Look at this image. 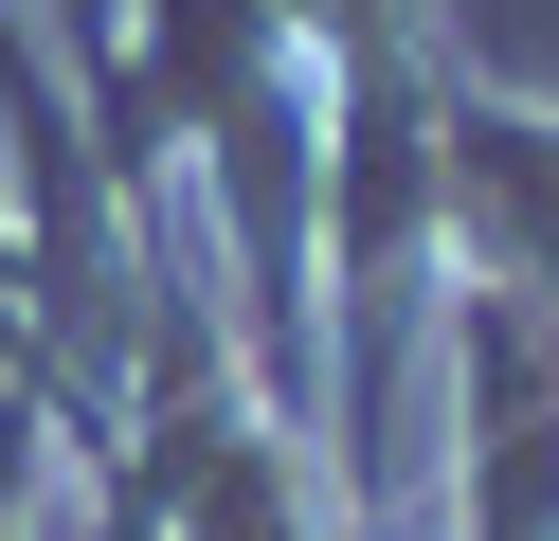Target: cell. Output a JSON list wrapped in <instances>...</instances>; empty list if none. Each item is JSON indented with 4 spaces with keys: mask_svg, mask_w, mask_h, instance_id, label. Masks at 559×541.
Here are the masks:
<instances>
[{
    "mask_svg": "<svg viewBox=\"0 0 559 541\" xmlns=\"http://www.w3.org/2000/svg\"><path fill=\"white\" fill-rule=\"evenodd\" d=\"M433 235L469 307L559 325V91H506V72L433 91Z\"/></svg>",
    "mask_w": 559,
    "mask_h": 541,
    "instance_id": "obj_1",
    "label": "cell"
},
{
    "mask_svg": "<svg viewBox=\"0 0 559 541\" xmlns=\"http://www.w3.org/2000/svg\"><path fill=\"white\" fill-rule=\"evenodd\" d=\"M0 379H37V252H19V216H0Z\"/></svg>",
    "mask_w": 559,
    "mask_h": 541,
    "instance_id": "obj_2",
    "label": "cell"
},
{
    "mask_svg": "<svg viewBox=\"0 0 559 541\" xmlns=\"http://www.w3.org/2000/svg\"><path fill=\"white\" fill-rule=\"evenodd\" d=\"M542 541H559V487H542Z\"/></svg>",
    "mask_w": 559,
    "mask_h": 541,
    "instance_id": "obj_3",
    "label": "cell"
}]
</instances>
